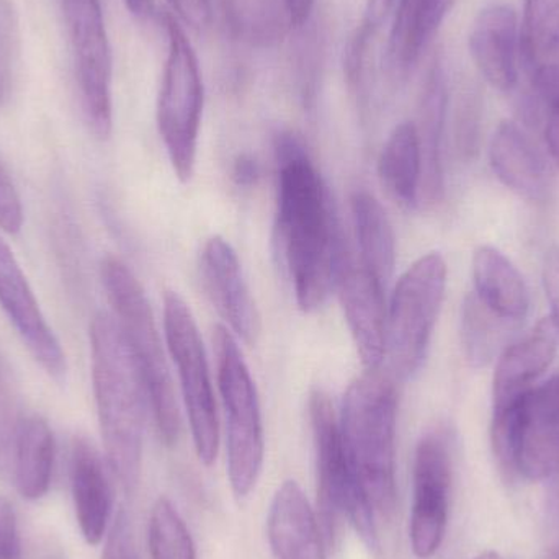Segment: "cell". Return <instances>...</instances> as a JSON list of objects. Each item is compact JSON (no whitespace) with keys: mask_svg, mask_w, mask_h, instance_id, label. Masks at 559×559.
I'll return each instance as SVG.
<instances>
[{"mask_svg":"<svg viewBox=\"0 0 559 559\" xmlns=\"http://www.w3.org/2000/svg\"><path fill=\"white\" fill-rule=\"evenodd\" d=\"M475 559H502L501 555L496 554V551H485V554L479 555Z\"/></svg>","mask_w":559,"mask_h":559,"instance_id":"cell-41","label":"cell"},{"mask_svg":"<svg viewBox=\"0 0 559 559\" xmlns=\"http://www.w3.org/2000/svg\"><path fill=\"white\" fill-rule=\"evenodd\" d=\"M378 176L397 202L409 209L419 205L423 154L416 124L404 121L394 128L378 159Z\"/></svg>","mask_w":559,"mask_h":559,"instance_id":"cell-25","label":"cell"},{"mask_svg":"<svg viewBox=\"0 0 559 559\" xmlns=\"http://www.w3.org/2000/svg\"><path fill=\"white\" fill-rule=\"evenodd\" d=\"M164 329L167 348L176 364L197 455L203 465H213L219 449L215 394L195 318L179 293L167 292L164 296Z\"/></svg>","mask_w":559,"mask_h":559,"instance_id":"cell-9","label":"cell"},{"mask_svg":"<svg viewBox=\"0 0 559 559\" xmlns=\"http://www.w3.org/2000/svg\"><path fill=\"white\" fill-rule=\"evenodd\" d=\"M23 210L19 193L0 166V231L16 235L22 229Z\"/></svg>","mask_w":559,"mask_h":559,"instance_id":"cell-34","label":"cell"},{"mask_svg":"<svg viewBox=\"0 0 559 559\" xmlns=\"http://www.w3.org/2000/svg\"><path fill=\"white\" fill-rule=\"evenodd\" d=\"M150 550L153 559H197L189 528L169 499L160 498L151 512Z\"/></svg>","mask_w":559,"mask_h":559,"instance_id":"cell-30","label":"cell"},{"mask_svg":"<svg viewBox=\"0 0 559 559\" xmlns=\"http://www.w3.org/2000/svg\"><path fill=\"white\" fill-rule=\"evenodd\" d=\"M167 2L179 19L197 32L206 28L212 20V0H167Z\"/></svg>","mask_w":559,"mask_h":559,"instance_id":"cell-36","label":"cell"},{"mask_svg":"<svg viewBox=\"0 0 559 559\" xmlns=\"http://www.w3.org/2000/svg\"><path fill=\"white\" fill-rule=\"evenodd\" d=\"M456 0H400L388 41V61L396 74H407L445 22Z\"/></svg>","mask_w":559,"mask_h":559,"instance_id":"cell-22","label":"cell"},{"mask_svg":"<svg viewBox=\"0 0 559 559\" xmlns=\"http://www.w3.org/2000/svg\"><path fill=\"white\" fill-rule=\"evenodd\" d=\"M55 466V437L43 417L22 420L15 439L16 489L28 501H38L48 492Z\"/></svg>","mask_w":559,"mask_h":559,"instance_id":"cell-26","label":"cell"},{"mask_svg":"<svg viewBox=\"0 0 559 559\" xmlns=\"http://www.w3.org/2000/svg\"><path fill=\"white\" fill-rule=\"evenodd\" d=\"M309 419L318 469V506L325 545L334 544L341 519L354 524L357 498L342 442L341 424L329 394L314 390L309 396Z\"/></svg>","mask_w":559,"mask_h":559,"instance_id":"cell-11","label":"cell"},{"mask_svg":"<svg viewBox=\"0 0 559 559\" xmlns=\"http://www.w3.org/2000/svg\"><path fill=\"white\" fill-rule=\"evenodd\" d=\"M0 559H22L19 521L12 502L0 496Z\"/></svg>","mask_w":559,"mask_h":559,"instance_id":"cell-35","label":"cell"},{"mask_svg":"<svg viewBox=\"0 0 559 559\" xmlns=\"http://www.w3.org/2000/svg\"><path fill=\"white\" fill-rule=\"evenodd\" d=\"M559 335L551 319L538 322L527 335L509 345L496 365L492 380L495 409L508 406L537 386L557 357Z\"/></svg>","mask_w":559,"mask_h":559,"instance_id":"cell-18","label":"cell"},{"mask_svg":"<svg viewBox=\"0 0 559 559\" xmlns=\"http://www.w3.org/2000/svg\"><path fill=\"white\" fill-rule=\"evenodd\" d=\"M447 85L440 62L433 64L424 88L420 102L419 134L420 154H423V187L420 202H439L443 192L442 173V133L445 123Z\"/></svg>","mask_w":559,"mask_h":559,"instance_id":"cell-24","label":"cell"},{"mask_svg":"<svg viewBox=\"0 0 559 559\" xmlns=\"http://www.w3.org/2000/svg\"><path fill=\"white\" fill-rule=\"evenodd\" d=\"M397 393L394 378L367 370L348 386L338 416L342 442L357 498V528L365 544L378 547L377 515L396 506Z\"/></svg>","mask_w":559,"mask_h":559,"instance_id":"cell-2","label":"cell"},{"mask_svg":"<svg viewBox=\"0 0 559 559\" xmlns=\"http://www.w3.org/2000/svg\"><path fill=\"white\" fill-rule=\"evenodd\" d=\"M102 559H140L136 542H134L133 525L130 515L120 509L105 535L104 557Z\"/></svg>","mask_w":559,"mask_h":559,"instance_id":"cell-33","label":"cell"},{"mask_svg":"<svg viewBox=\"0 0 559 559\" xmlns=\"http://www.w3.org/2000/svg\"><path fill=\"white\" fill-rule=\"evenodd\" d=\"M216 377L228 426V475L238 498L251 495L264 463L261 404L238 341L225 325L213 332Z\"/></svg>","mask_w":559,"mask_h":559,"instance_id":"cell-6","label":"cell"},{"mask_svg":"<svg viewBox=\"0 0 559 559\" xmlns=\"http://www.w3.org/2000/svg\"><path fill=\"white\" fill-rule=\"evenodd\" d=\"M61 9L85 120L95 136L107 140L114 127L111 51L100 0H61Z\"/></svg>","mask_w":559,"mask_h":559,"instance_id":"cell-10","label":"cell"},{"mask_svg":"<svg viewBox=\"0 0 559 559\" xmlns=\"http://www.w3.org/2000/svg\"><path fill=\"white\" fill-rule=\"evenodd\" d=\"M473 283L479 301L502 321L519 324L531 308L527 285L514 264L491 246H481L473 255Z\"/></svg>","mask_w":559,"mask_h":559,"instance_id":"cell-21","label":"cell"},{"mask_svg":"<svg viewBox=\"0 0 559 559\" xmlns=\"http://www.w3.org/2000/svg\"><path fill=\"white\" fill-rule=\"evenodd\" d=\"M492 443L501 465L527 481L559 475V374L495 409Z\"/></svg>","mask_w":559,"mask_h":559,"instance_id":"cell-5","label":"cell"},{"mask_svg":"<svg viewBox=\"0 0 559 559\" xmlns=\"http://www.w3.org/2000/svg\"><path fill=\"white\" fill-rule=\"evenodd\" d=\"M544 285L551 308V321L559 335V248L551 249L545 258Z\"/></svg>","mask_w":559,"mask_h":559,"instance_id":"cell-37","label":"cell"},{"mask_svg":"<svg viewBox=\"0 0 559 559\" xmlns=\"http://www.w3.org/2000/svg\"><path fill=\"white\" fill-rule=\"evenodd\" d=\"M514 328L489 311L475 293L466 296L462 311V342L473 367H485L495 358L501 335Z\"/></svg>","mask_w":559,"mask_h":559,"instance_id":"cell-29","label":"cell"},{"mask_svg":"<svg viewBox=\"0 0 559 559\" xmlns=\"http://www.w3.org/2000/svg\"><path fill=\"white\" fill-rule=\"evenodd\" d=\"M447 262L430 252L414 262L394 286L386 312V354L396 380H409L429 350L430 337L442 309Z\"/></svg>","mask_w":559,"mask_h":559,"instance_id":"cell-7","label":"cell"},{"mask_svg":"<svg viewBox=\"0 0 559 559\" xmlns=\"http://www.w3.org/2000/svg\"><path fill=\"white\" fill-rule=\"evenodd\" d=\"M357 255L368 271L383 285L393 277L396 265V238L390 216L377 197L367 190H355L350 197Z\"/></svg>","mask_w":559,"mask_h":559,"instance_id":"cell-23","label":"cell"},{"mask_svg":"<svg viewBox=\"0 0 559 559\" xmlns=\"http://www.w3.org/2000/svg\"><path fill=\"white\" fill-rule=\"evenodd\" d=\"M100 277L114 318L140 365L160 437L167 445H174L182 427L179 404L146 293L131 269L114 255L102 261Z\"/></svg>","mask_w":559,"mask_h":559,"instance_id":"cell-4","label":"cell"},{"mask_svg":"<svg viewBox=\"0 0 559 559\" xmlns=\"http://www.w3.org/2000/svg\"><path fill=\"white\" fill-rule=\"evenodd\" d=\"M200 272L206 295L219 316L246 344H255L261 334V314L238 254L222 236H213L203 246Z\"/></svg>","mask_w":559,"mask_h":559,"instance_id":"cell-15","label":"cell"},{"mask_svg":"<svg viewBox=\"0 0 559 559\" xmlns=\"http://www.w3.org/2000/svg\"><path fill=\"white\" fill-rule=\"evenodd\" d=\"M0 306L39 367L58 383L66 381L68 361L61 344L46 322L12 249L2 238H0Z\"/></svg>","mask_w":559,"mask_h":559,"instance_id":"cell-14","label":"cell"},{"mask_svg":"<svg viewBox=\"0 0 559 559\" xmlns=\"http://www.w3.org/2000/svg\"><path fill=\"white\" fill-rule=\"evenodd\" d=\"M71 488L82 537L88 545L100 544L110 527L114 499L104 462L85 439L72 447Z\"/></svg>","mask_w":559,"mask_h":559,"instance_id":"cell-20","label":"cell"},{"mask_svg":"<svg viewBox=\"0 0 559 559\" xmlns=\"http://www.w3.org/2000/svg\"><path fill=\"white\" fill-rule=\"evenodd\" d=\"M124 3H127V9L130 10L134 16H140V19H144V16L153 12V3H151V0H124Z\"/></svg>","mask_w":559,"mask_h":559,"instance_id":"cell-40","label":"cell"},{"mask_svg":"<svg viewBox=\"0 0 559 559\" xmlns=\"http://www.w3.org/2000/svg\"><path fill=\"white\" fill-rule=\"evenodd\" d=\"M547 559H559V548L558 550L551 551L550 557H548Z\"/></svg>","mask_w":559,"mask_h":559,"instance_id":"cell-43","label":"cell"},{"mask_svg":"<svg viewBox=\"0 0 559 559\" xmlns=\"http://www.w3.org/2000/svg\"><path fill=\"white\" fill-rule=\"evenodd\" d=\"M3 94H5V85H3L2 74H0V102L3 100Z\"/></svg>","mask_w":559,"mask_h":559,"instance_id":"cell-42","label":"cell"},{"mask_svg":"<svg viewBox=\"0 0 559 559\" xmlns=\"http://www.w3.org/2000/svg\"><path fill=\"white\" fill-rule=\"evenodd\" d=\"M278 164L277 228L296 302L302 311L321 308L334 286L337 222L328 192L305 143L292 131L275 138Z\"/></svg>","mask_w":559,"mask_h":559,"instance_id":"cell-1","label":"cell"},{"mask_svg":"<svg viewBox=\"0 0 559 559\" xmlns=\"http://www.w3.org/2000/svg\"><path fill=\"white\" fill-rule=\"evenodd\" d=\"M489 160L498 179L521 199L547 202L554 177L531 138L512 121H502L489 144Z\"/></svg>","mask_w":559,"mask_h":559,"instance_id":"cell-17","label":"cell"},{"mask_svg":"<svg viewBox=\"0 0 559 559\" xmlns=\"http://www.w3.org/2000/svg\"><path fill=\"white\" fill-rule=\"evenodd\" d=\"M233 36L252 46H274L292 25L282 0H223Z\"/></svg>","mask_w":559,"mask_h":559,"instance_id":"cell-27","label":"cell"},{"mask_svg":"<svg viewBox=\"0 0 559 559\" xmlns=\"http://www.w3.org/2000/svg\"><path fill=\"white\" fill-rule=\"evenodd\" d=\"M413 478L411 548L417 558L429 559L439 551L449 524L452 456L442 433H427L417 443Z\"/></svg>","mask_w":559,"mask_h":559,"instance_id":"cell-13","label":"cell"},{"mask_svg":"<svg viewBox=\"0 0 559 559\" xmlns=\"http://www.w3.org/2000/svg\"><path fill=\"white\" fill-rule=\"evenodd\" d=\"M282 2L293 26L305 25L311 15L312 5H314V0H282Z\"/></svg>","mask_w":559,"mask_h":559,"instance_id":"cell-39","label":"cell"},{"mask_svg":"<svg viewBox=\"0 0 559 559\" xmlns=\"http://www.w3.org/2000/svg\"><path fill=\"white\" fill-rule=\"evenodd\" d=\"M559 64V0H524L521 66L527 74Z\"/></svg>","mask_w":559,"mask_h":559,"instance_id":"cell-28","label":"cell"},{"mask_svg":"<svg viewBox=\"0 0 559 559\" xmlns=\"http://www.w3.org/2000/svg\"><path fill=\"white\" fill-rule=\"evenodd\" d=\"M397 3L400 0H367L364 16L345 46L344 72L347 78L357 79L365 74L371 39L394 15Z\"/></svg>","mask_w":559,"mask_h":559,"instance_id":"cell-31","label":"cell"},{"mask_svg":"<svg viewBox=\"0 0 559 559\" xmlns=\"http://www.w3.org/2000/svg\"><path fill=\"white\" fill-rule=\"evenodd\" d=\"M348 331L367 370H377L386 354V285L365 267L357 252L338 238L334 258V286Z\"/></svg>","mask_w":559,"mask_h":559,"instance_id":"cell-12","label":"cell"},{"mask_svg":"<svg viewBox=\"0 0 559 559\" xmlns=\"http://www.w3.org/2000/svg\"><path fill=\"white\" fill-rule=\"evenodd\" d=\"M261 179V166L251 154H239L233 164V180L239 187H254Z\"/></svg>","mask_w":559,"mask_h":559,"instance_id":"cell-38","label":"cell"},{"mask_svg":"<svg viewBox=\"0 0 559 559\" xmlns=\"http://www.w3.org/2000/svg\"><path fill=\"white\" fill-rule=\"evenodd\" d=\"M92 383L105 455L111 472L133 492L143 463L146 384L117 319L107 312L91 324Z\"/></svg>","mask_w":559,"mask_h":559,"instance_id":"cell-3","label":"cell"},{"mask_svg":"<svg viewBox=\"0 0 559 559\" xmlns=\"http://www.w3.org/2000/svg\"><path fill=\"white\" fill-rule=\"evenodd\" d=\"M481 117L483 100L478 88H465L460 95L455 123L456 146L462 156L473 157L478 151Z\"/></svg>","mask_w":559,"mask_h":559,"instance_id":"cell-32","label":"cell"},{"mask_svg":"<svg viewBox=\"0 0 559 559\" xmlns=\"http://www.w3.org/2000/svg\"><path fill=\"white\" fill-rule=\"evenodd\" d=\"M169 51L157 98V128L169 154L174 173L189 182L195 173L200 123L203 114V82L199 59L179 23L166 15Z\"/></svg>","mask_w":559,"mask_h":559,"instance_id":"cell-8","label":"cell"},{"mask_svg":"<svg viewBox=\"0 0 559 559\" xmlns=\"http://www.w3.org/2000/svg\"><path fill=\"white\" fill-rule=\"evenodd\" d=\"M267 534L275 559H325L318 519L305 492L292 479L275 492Z\"/></svg>","mask_w":559,"mask_h":559,"instance_id":"cell-19","label":"cell"},{"mask_svg":"<svg viewBox=\"0 0 559 559\" xmlns=\"http://www.w3.org/2000/svg\"><path fill=\"white\" fill-rule=\"evenodd\" d=\"M469 55L492 88L512 92L521 74V25L506 3L486 7L476 16L468 38Z\"/></svg>","mask_w":559,"mask_h":559,"instance_id":"cell-16","label":"cell"}]
</instances>
